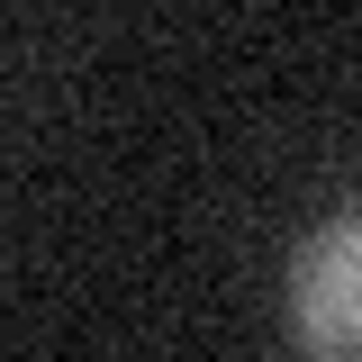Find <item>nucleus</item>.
I'll list each match as a JSON object with an SVG mask.
<instances>
[{"mask_svg":"<svg viewBox=\"0 0 362 362\" xmlns=\"http://www.w3.org/2000/svg\"><path fill=\"white\" fill-rule=\"evenodd\" d=\"M290 335L308 362H362V209L326 218L290 254Z\"/></svg>","mask_w":362,"mask_h":362,"instance_id":"obj_1","label":"nucleus"}]
</instances>
